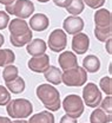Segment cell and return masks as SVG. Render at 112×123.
Instances as JSON below:
<instances>
[{
	"mask_svg": "<svg viewBox=\"0 0 112 123\" xmlns=\"http://www.w3.org/2000/svg\"><path fill=\"white\" fill-rule=\"evenodd\" d=\"M46 49H47L46 43H45L43 39H40V38H37V39L31 40V42L27 44V46H26V51H27V53L31 55L32 57L33 56H38V55H43V53H45Z\"/></svg>",
	"mask_w": 112,
	"mask_h": 123,
	"instance_id": "15",
	"label": "cell"
},
{
	"mask_svg": "<svg viewBox=\"0 0 112 123\" xmlns=\"http://www.w3.org/2000/svg\"><path fill=\"white\" fill-rule=\"evenodd\" d=\"M18 75H19V70H18V68H17L16 65H13V64L6 65L5 69H4V71H2V78H4L5 83L16 79L17 77H18Z\"/></svg>",
	"mask_w": 112,
	"mask_h": 123,
	"instance_id": "22",
	"label": "cell"
},
{
	"mask_svg": "<svg viewBox=\"0 0 112 123\" xmlns=\"http://www.w3.org/2000/svg\"><path fill=\"white\" fill-rule=\"evenodd\" d=\"M50 25V20H48L47 15L44 13H37L31 17L30 24L28 26L31 27V30H34L37 32H41L45 31Z\"/></svg>",
	"mask_w": 112,
	"mask_h": 123,
	"instance_id": "12",
	"label": "cell"
},
{
	"mask_svg": "<svg viewBox=\"0 0 112 123\" xmlns=\"http://www.w3.org/2000/svg\"><path fill=\"white\" fill-rule=\"evenodd\" d=\"M16 0H0V4H2V5H5V6H7V5H11V4H13Z\"/></svg>",
	"mask_w": 112,
	"mask_h": 123,
	"instance_id": "33",
	"label": "cell"
},
{
	"mask_svg": "<svg viewBox=\"0 0 112 123\" xmlns=\"http://www.w3.org/2000/svg\"><path fill=\"white\" fill-rule=\"evenodd\" d=\"M14 61H16V55L12 50L0 49V68L6 66L8 64H13Z\"/></svg>",
	"mask_w": 112,
	"mask_h": 123,
	"instance_id": "21",
	"label": "cell"
},
{
	"mask_svg": "<svg viewBox=\"0 0 112 123\" xmlns=\"http://www.w3.org/2000/svg\"><path fill=\"white\" fill-rule=\"evenodd\" d=\"M63 108L68 116L79 118L84 112V102L78 95H68L63 101Z\"/></svg>",
	"mask_w": 112,
	"mask_h": 123,
	"instance_id": "6",
	"label": "cell"
},
{
	"mask_svg": "<svg viewBox=\"0 0 112 123\" xmlns=\"http://www.w3.org/2000/svg\"><path fill=\"white\" fill-rule=\"evenodd\" d=\"M12 123H28V122H27V121H25L24 118H22V120L20 118V120H17V121H14V122H12Z\"/></svg>",
	"mask_w": 112,
	"mask_h": 123,
	"instance_id": "36",
	"label": "cell"
},
{
	"mask_svg": "<svg viewBox=\"0 0 112 123\" xmlns=\"http://www.w3.org/2000/svg\"><path fill=\"white\" fill-rule=\"evenodd\" d=\"M10 42L14 47H21L27 45L32 40V30L25 19L16 18L8 23Z\"/></svg>",
	"mask_w": 112,
	"mask_h": 123,
	"instance_id": "1",
	"label": "cell"
},
{
	"mask_svg": "<svg viewBox=\"0 0 112 123\" xmlns=\"http://www.w3.org/2000/svg\"><path fill=\"white\" fill-rule=\"evenodd\" d=\"M83 68L85 69L86 72H91V74L98 72L100 69V61L95 55H89L83 61Z\"/></svg>",
	"mask_w": 112,
	"mask_h": 123,
	"instance_id": "17",
	"label": "cell"
},
{
	"mask_svg": "<svg viewBox=\"0 0 112 123\" xmlns=\"http://www.w3.org/2000/svg\"><path fill=\"white\" fill-rule=\"evenodd\" d=\"M95 36L99 42H106L112 37V26L107 27H95Z\"/></svg>",
	"mask_w": 112,
	"mask_h": 123,
	"instance_id": "23",
	"label": "cell"
},
{
	"mask_svg": "<svg viewBox=\"0 0 112 123\" xmlns=\"http://www.w3.org/2000/svg\"><path fill=\"white\" fill-rule=\"evenodd\" d=\"M99 86L107 96L112 95V78L111 77H103L99 82Z\"/></svg>",
	"mask_w": 112,
	"mask_h": 123,
	"instance_id": "25",
	"label": "cell"
},
{
	"mask_svg": "<svg viewBox=\"0 0 112 123\" xmlns=\"http://www.w3.org/2000/svg\"><path fill=\"white\" fill-rule=\"evenodd\" d=\"M28 69L37 72V74H44L46 71V69L50 65V57L47 55L43 53V55H38V56H33L32 58L27 63Z\"/></svg>",
	"mask_w": 112,
	"mask_h": 123,
	"instance_id": "9",
	"label": "cell"
},
{
	"mask_svg": "<svg viewBox=\"0 0 112 123\" xmlns=\"http://www.w3.org/2000/svg\"><path fill=\"white\" fill-rule=\"evenodd\" d=\"M73 39H72V50L77 53V55H84L86 53V51L89 50L90 46V38L87 34L78 32L76 34H73Z\"/></svg>",
	"mask_w": 112,
	"mask_h": 123,
	"instance_id": "10",
	"label": "cell"
},
{
	"mask_svg": "<svg viewBox=\"0 0 112 123\" xmlns=\"http://www.w3.org/2000/svg\"><path fill=\"white\" fill-rule=\"evenodd\" d=\"M85 4L83 0H72L70 5L66 7V11L72 15H78L84 11Z\"/></svg>",
	"mask_w": 112,
	"mask_h": 123,
	"instance_id": "24",
	"label": "cell"
},
{
	"mask_svg": "<svg viewBox=\"0 0 112 123\" xmlns=\"http://www.w3.org/2000/svg\"><path fill=\"white\" fill-rule=\"evenodd\" d=\"M8 14L16 15L20 19H27L34 12V4L31 0H16L13 4L5 6Z\"/></svg>",
	"mask_w": 112,
	"mask_h": 123,
	"instance_id": "5",
	"label": "cell"
},
{
	"mask_svg": "<svg viewBox=\"0 0 112 123\" xmlns=\"http://www.w3.org/2000/svg\"><path fill=\"white\" fill-rule=\"evenodd\" d=\"M0 123H12V121L8 117H2L0 116Z\"/></svg>",
	"mask_w": 112,
	"mask_h": 123,
	"instance_id": "34",
	"label": "cell"
},
{
	"mask_svg": "<svg viewBox=\"0 0 112 123\" xmlns=\"http://www.w3.org/2000/svg\"><path fill=\"white\" fill-rule=\"evenodd\" d=\"M71 1H72V0H53L54 5L58 6V7H62V8H66V7L70 5Z\"/></svg>",
	"mask_w": 112,
	"mask_h": 123,
	"instance_id": "30",
	"label": "cell"
},
{
	"mask_svg": "<svg viewBox=\"0 0 112 123\" xmlns=\"http://www.w3.org/2000/svg\"><path fill=\"white\" fill-rule=\"evenodd\" d=\"M112 120L111 115L105 112L103 109L97 108L92 111L90 116V122L91 123H110Z\"/></svg>",
	"mask_w": 112,
	"mask_h": 123,
	"instance_id": "18",
	"label": "cell"
},
{
	"mask_svg": "<svg viewBox=\"0 0 112 123\" xmlns=\"http://www.w3.org/2000/svg\"><path fill=\"white\" fill-rule=\"evenodd\" d=\"M8 23H10L8 13H6L5 11H0V30H5L8 26Z\"/></svg>",
	"mask_w": 112,
	"mask_h": 123,
	"instance_id": "28",
	"label": "cell"
},
{
	"mask_svg": "<svg viewBox=\"0 0 112 123\" xmlns=\"http://www.w3.org/2000/svg\"><path fill=\"white\" fill-rule=\"evenodd\" d=\"M35 93L48 111H58L60 109V93L56 89V86H52L51 84H40L37 88Z\"/></svg>",
	"mask_w": 112,
	"mask_h": 123,
	"instance_id": "2",
	"label": "cell"
},
{
	"mask_svg": "<svg viewBox=\"0 0 112 123\" xmlns=\"http://www.w3.org/2000/svg\"><path fill=\"white\" fill-rule=\"evenodd\" d=\"M58 63L62 68V70H68V69H72L74 66L78 65V59H77V56L71 52V51H65L62 52L59 55V58H58Z\"/></svg>",
	"mask_w": 112,
	"mask_h": 123,
	"instance_id": "13",
	"label": "cell"
},
{
	"mask_svg": "<svg viewBox=\"0 0 112 123\" xmlns=\"http://www.w3.org/2000/svg\"><path fill=\"white\" fill-rule=\"evenodd\" d=\"M10 101H11V95L7 90V88L0 85V107L6 105Z\"/></svg>",
	"mask_w": 112,
	"mask_h": 123,
	"instance_id": "26",
	"label": "cell"
},
{
	"mask_svg": "<svg viewBox=\"0 0 112 123\" xmlns=\"http://www.w3.org/2000/svg\"><path fill=\"white\" fill-rule=\"evenodd\" d=\"M87 80V72L79 65L65 70L62 75V82L67 86H83Z\"/></svg>",
	"mask_w": 112,
	"mask_h": 123,
	"instance_id": "4",
	"label": "cell"
},
{
	"mask_svg": "<svg viewBox=\"0 0 112 123\" xmlns=\"http://www.w3.org/2000/svg\"><path fill=\"white\" fill-rule=\"evenodd\" d=\"M25 80L21 77H17L16 79L11 80V82H6V88L8 91H11L12 93H21L25 90Z\"/></svg>",
	"mask_w": 112,
	"mask_h": 123,
	"instance_id": "20",
	"label": "cell"
},
{
	"mask_svg": "<svg viewBox=\"0 0 112 123\" xmlns=\"http://www.w3.org/2000/svg\"><path fill=\"white\" fill-rule=\"evenodd\" d=\"M6 110L12 118L20 120L32 115L33 105L26 98H17V99H11L6 104Z\"/></svg>",
	"mask_w": 112,
	"mask_h": 123,
	"instance_id": "3",
	"label": "cell"
},
{
	"mask_svg": "<svg viewBox=\"0 0 112 123\" xmlns=\"http://www.w3.org/2000/svg\"><path fill=\"white\" fill-rule=\"evenodd\" d=\"M84 4H86L89 7L97 10V8H100L104 4H105V0H83Z\"/></svg>",
	"mask_w": 112,
	"mask_h": 123,
	"instance_id": "29",
	"label": "cell"
},
{
	"mask_svg": "<svg viewBox=\"0 0 112 123\" xmlns=\"http://www.w3.org/2000/svg\"><path fill=\"white\" fill-rule=\"evenodd\" d=\"M62 75H63L62 70L53 65H48L46 71L44 72L45 79L50 84H53V85H59L62 83Z\"/></svg>",
	"mask_w": 112,
	"mask_h": 123,
	"instance_id": "16",
	"label": "cell"
},
{
	"mask_svg": "<svg viewBox=\"0 0 112 123\" xmlns=\"http://www.w3.org/2000/svg\"><path fill=\"white\" fill-rule=\"evenodd\" d=\"M28 123H54V116L52 115V111H40L35 115H32L28 120Z\"/></svg>",
	"mask_w": 112,
	"mask_h": 123,
	"instance_id": "19",
	"label": "cell"
},
{
	"mask_svg": "<svg viewBox=\"0 0 112 123\" xmlns=\"http://www.w3.org/2000/svg\"><path fill=\"white\" fill-rule=\"evenodd\" d=\"M100 109H103L105 112H107V114H112V97L111 96H107L105 99H101V102H100Z\"/></svg>",
	"mask_w": 112,
	"mask_h": 123,
	"instance_id": "27",
	"label": "cell"
},
{
	"mask_svg": "<svg viewBox=\"0 0 112 123\" xmlns=\"http://www.w3.org/2000/svg\"><path fill=\"white\" fill-rule=\"evenodd\" d=\"M47 45L53 52H62L66 49L67 45V37L64 30H53L48 36Z\"/></svg>",
	"mask_w": 112,
	"mask_h": 123,
	"instance_id": "8",
	"label": "cell"
},
{
	"mask_svg": "<svg viewBox=\"0 0 112 123\" xmlns=\"http://www.w3.org/2000/svg\"><path fill=\"white\" fill-rule=\"evenodd\" d=\"M105 43H106V50H107V53H109V55H111V53H112V49H111L112 40H111V38H110V39H107Z\"/></svg>",
	"mask_w": 112,
	"mask_h": 123,
	"instance_id": "32",
	"label": "cell"
},
{
	"mask_svg": "<svg viewBox=\"0 0 112 123\" xmlns=\"http://www.w3.org/2000/svg\"><path fill=\"white\" fill-rule=\"evenodd\" d=\"M4 43H5V38H4V36L0 33V47L4 45Z\"/></svg>",
	"mask_w": 112,
	"mask_h": 123,
	"instance_id": "35",
	"label": "cell"
},
{
	"mask_svg": "<svg viewBox=\"0 0 112 123\" xmlns=\"http://www.w3.org/2000/svg\"><path fill=\"white\" fill-rule=\"evenodd\" d=\"M37 1H39V2H43V4H45V2H48L50 0H37Z\"/></svg>",
	"mask_w": 112,
	"mask_h": 123,
	"instance_id": "37",
	"label": "cell"
},
{
	"mask_svg": "<svg viewBox=\"0 0 112 123\" xmlns=\"http://www.w3.org/2000/svg\"><path fill=\"white\" fill-rule=\"evenodd\" d=\"M63 27L65 30V33L76 34L78 32H81V30L84 29V20L78 15L67 17L63 23Z\"/></svg>",
	"mask_w": 112,
	"mask_h": 123,
	"instance_id": "11",
	"label": "cell"
},
{
	"mask_svg": "<svg viewBox=\"0 0 112 123\" xmlns=\"http://www.w3.org/2000/svg\"><path fill=\"white\" fill-rule=\"evenodd\" d=\"M83 99H84L83 102L90 108H97L100 104V102L103 99L101 92H100V90L98 89V86L95 83H87L84 86V89H83Z\"/></svg>",
	"mask_w": 112,
	"mask_h": 123,
	"instance_id": "7",
	"label": "cell"
},
{
	"mask_svg": "<svg viewBox=\"0 0 112 123\" xmlns=\"http://www.w3.org/2000/svg\"><path fill=\"white\" fill-rule=\"evenodd\" d=\"M60 123H78V122H77V118H74V117H72V116H68V115L66 114V115H64V116L62 117Z\"/></svg>",
	"mask_w": 112,
	"mask_h": 123,
	"instance_id": "31",
	"label": "cell"
},
{
	"mask_svg": "<svg viewBox=\"0 0 112 123\" xmlns=\"http://www.w3.org/2000/svg\"><path fill=\"white\" fill-rule=\"evenodd\" d=\"M95 25L96 27H107L112 25L111 12L106 8H100L95 12Z\"/></svg>",
	"mask_w": 112,
	"mask_h": 123,
	"instance_id": "14",
	"label": "cell"
}]
</instances>
